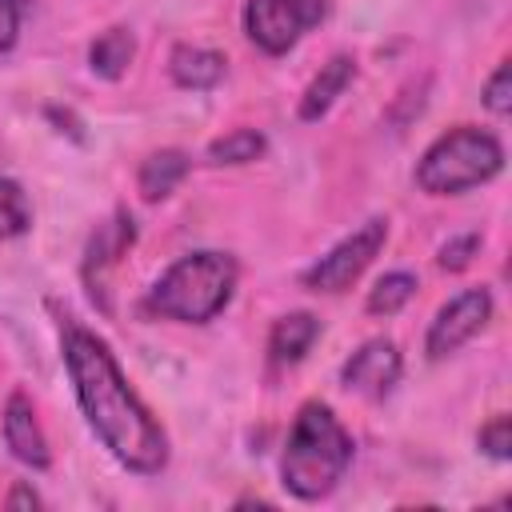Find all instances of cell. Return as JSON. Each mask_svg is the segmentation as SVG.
<instances>
[{"label":"cell","instance_id":"obj_1","mask_svg":"<svg viewBox=\"0 0 512 512\" xmlns=\"http://www.w3.org/2000/svg\"><path fill=\"white\" fill-rule=\"evenodd\" d=\"M60 352H64V368H68L76 404H80L88 428L96 432V440L128 472L156 476L168 464V436L152 420V412L136 400V392L128 388L108 344L80 324H64Z\"/></svg>","mask_w":512,"mask_h":512},{"label":"cell","instance_id":"obj_2","mask_svg":"<svg viewBox=\"0 0 512 512\" xmlns=\"http://www.w3.org/2000/svg\"><path fill=\"white\" fill-rule=\"evenodd\" d=\"M352 464V436L336 420V412L320 400L304 404L296 412V424L284 444L280 460V484L296 500H324Z\"/></svg>","mask_w":512,"mask_h":512},{"label":"cell","instance_id":"obj_3","mask_svg":"<svg viewBox=\"0 0 512 512\" xmlns=\"http://www.w3.org/2000/svg\"><path fill=\"white\" fill-rule=\"evenodd\" d=\"M236 288V260L224 252H192L180 256L160 272V280L148 288L144 308L180 320V324H208L216 320Z\"/></svg>","mask_w":512,"mask_h":512},{"label":"cell","instance_id":"obj_4","mask_svg":"<svg viewBox=\"0 0 512 512\" xmlns=\"http://www.w3.org/2000/svg\"><path fill=\"white\" fill-rule=\"evenodd\" d=\"M504 168V148L492 132L480 128H452L444 132L436 144H428V152L416 164V184L428 196H456L468 192L484 180H492Z\"/></svg>","mask_w":512,"mask_h":512},{"label":"cell","instance_id":"obj_5","mask_svg":"<svg viewBox=\"0 0 512 512\" xmlns=\"http://www.w3.org/2000/svg\"><path fill=\"white\" fill-rule=\"evenodd\" d=\"M324 12H328V0H248L244 32L260 52L284 56L308 28L324 20Z\"/></svg>","mask_w":512,"mask_h":512},{"label":"cell","instance_id":"obj_6","mask_svg":"<svg viewBox=\"0 0 512 512\" xmlns=\"http://www.w3.org/2000/svg\"><path fill=\"white\" fill-rule=\"evenodd\" d=\"M384 240H388V220L376 216V220L360 224L352 236H344L332 252H324L304 272V288H312V292H344L376 260V252L384 248Z\"/></svg>","mask_w":512,"mask_h":512},{"label":"cell","instance_id":"obj_7","mask_svg":"<svg viewBox=\"0 0 512 512\" xmlns=\"http://www.w3.org/2000/svg\"><path fill=\"white\" fill-rule=\"evenodd\" d=\"M492 316V296L488 288H464L456 292L440 312L436 320L428 324V336H424V352L428 360H444L448 352H456L460 344H468Z\"/></svg>","mask_w":512,"mask_h":512},{"label":"cell","instance_id":"obj_8","mask_svg":"<svg viewBox=\"0 0 512 512\" xmlns=\"http://www.w3.org/2000/svg\"><path fill=\"white\" fill-rule=\"evenodd\" d=\"M400 368H404V364H400L396 344L384 340V336H376V340H364V344L344 360L340 384L352 388V392H360V396L380 400V396H388L392 384L400 380Z\"/></svg>","mask_w":512,"mask_h":512},{"label":"cell","instance_id":"obj_9","mask_svg":"<svg viewBox=\"0 0 512 512\" xmlns=\"http://www.w3.org/2000/svg\"><path fill=\"white\" fill-rule=\"evenodd\" d=\"M132 240H136V224L128 212H112L104 224H96V232L84 248V280H88L92 296L104 292V276L120 264V256L132 248Z\"/></svg>","mask_w":512,"mask_h":512},{"label":"cell","instance_id":"obj_10","mask_svg":"<svg viewBox=\"0 0 512 512\" xmlns=\"http://www.w3.org/2000/svg\"><path fill=\"white\" fill-rule=\"evenodd\" d=\"M4 444L28 468H48L52 464V452H48V440L40 432L36 408L24 392H12L8 404H4Z\"/></svg>","mask_w":512,"mask_h":512},{"label":"cell","instance_id":"obj_11","mask_svg":"<svg viewBox=\"0 0 512 512\" xmlns=\"http://www.w3.org/2000/svg\"><path fill=\"white\" fill-rule=\"evenodd\" d=\"M352 76H356V60L352 56H332L316 76H312V84L304 88V96H300V108H296V116L304 120V124H312V120H320L332 104H336V96L352 84Z\"/></svg>","mask_w":512,"mask_h":512},{"label":"cell","instance_id":"obj_12","mask_svg":"<svg viewBox=\"0 0 512 512\" xmlns=\"http://www.w3.org/2000/svg\"><path fill=\"white\" fill-rule=\"evenodd\" d=\"M168 72L180 88L192 92H208L224 80V56L212 48H196V44H176L168 56Z\"/></svg>","mask_w":512,"mask_h":512},{"label":"cell","instance_id":"obj_13","mask_svg":"<svg viewBox=\"0 0 512 512\" xmlns=\"http://www.w3.org/2000/svg\"><path fill=\"white\" fill-rule=\"evenodd\" d=\"M316 336H320V320H316L312 312H288V316H280V320L272 324V332H268V352H272L276 364H296V360H304V352L316 344Z\"/></svg>","mask_w":512,"mask_h":512},{"label":"cell","instance_id":"obj_14","mask_svg":"<svg viewBox=\"0 0 512 512\" xmlns=\"http://www.w3.org/2000/svg\"><path fill=\"white\" fill-rule=\"evenodd\" d=\"M184 176H188V156H184L180 148H160V152H152V156L140 164L136 188H140L144 200H164Z\"/></svg>","mask_w":512,"mask_h":512},{"label":"cell","instance_id":"obj_15","mask_svg":"<svg viewBox=\"0 0 512 512\" xmlns=\"http://www.w3.org/2000/svg\"><path fill=\"white\" fill-rule=\"evenodd\" d=\"M132 56H136V36H132L128 28H108V32H100V36L92 40V48H88V64H92V72L104 76V80H120V76L128 72Z\"/></svg>","mask_w":512,"mask_h":512},{"label":"cell","instance_id":"obj_16","mask_svg":"<svg viewBox=\"0 0 512 512\" xmlns=\"http://www.w3.org/2000/svg\"><path fill=\"white\" fill-rule=\"evenodd\" d=\"M264 148H268L264 132H256V128H236V132H228V136H220V140L208 144V160H212V164H252V160L264 156Z\"/></svg>","mask_w":512,"mask_h":512},{"label":"cell","instance_id":"obj_17","mask_svg":"<svg viewBox=\"0 0 512 512\" xmlns=\"http://www.w3.org/2000/svg\"><path fill=\"white\" fill-rule=\"evenodd\" d=\"M412 296H416V276L412 272H388V276L376 280V288L368 292L364 308L372 316H396Z\"/></svg>","mask_w":512,"mask_h":512},{"label":"cell","instance_id":"obj_18","mask_svg":"<svg viewBox=\"0 0 512 512\" xmlns=\"http://www.w3.org/2000/svg\"><path fill=\"white\" fill-rule=\"evenodd\" d=\"M28 224H32V208H28L24 188L16 180L0 176V240L28 232Z\"/></svg>","mask_w":512,"mask_h":512},{"label":"cell","instance_id":"obj_19","mask_svg":"<svg viewBox=\"0 0 512 512\" xmlns=\"http://www.w3.org/2000/svg\"><path fill=\"white\" fill-rule=\"evenodd\" d=\"M484 108L492 116H508L512 112V68H508V60H500L496 72L488 76V84H484Z\"/></svg>","mask_w":512,"mask_h":512},{"label":"cell","instance_id":"obj_20","mask_svg":"<svg viewBox=\"0 0 512 512\" xmlns=\"http://www.w3.org/2000/svg\"><path fill=\"white\" fill-rule=\"evenodd\" d=\"M476 444H480L484 456H492V460H508V456H512V420H508V416H492V420L480 428Z\"/></svg>","mask_w":512,"mask_h":512},{"label":"cell","instance_id":"obj_21","mask_svg":"<svg viewBox=\"0 0 512 512\" xmlns=\"http://www.w3.org/2000/svg\"><path fill=\"white\" fill-rule=\"evenodd\" d=\"M476 252H480V236H476V232H464V236H456V240H448V244L440 248V260H436V264H440L444 272H464Z\"/></svg>","mask_w":512,"mask_h":512},{"label":"cell","instance_id":"obj_22","mask_svg":"<svg viewBox=\"0 0 512 512\" xmlns=\"http://www.w3.org/2000/svg\"><path fill=\"white\" fill-rule=\"evenodd\" d=\"M28 0H0V56L12 52L16 36H20V16H24Z\"/></svg>","mask_w":512,"mask_h":512},{"label":"cell","instance_id":"obj_23","mask_svg":"<svg viewBox=\"0 0 512 512\" xmlns=\"http://www.w3.org/2000/svg\"><path fill=\"white\" fill-rule=\"evenodd\" d=\"M8 508H40V496L28 488V484H16L12 492H8V500H4Z\"/></svg>","mask_w":512,"mask_h":512}]
</instances>
